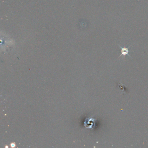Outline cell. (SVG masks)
I'll return each instance as SVG.
<instances>
[{
  "instance_id": "obj_1",
  "label": "cell",
  "mask_w": 148,
  "mask_h": 148,
  "mask_svg": "<svg viewBox=\"0 0 148 148\" xmlns=\"http://www.w3.org/2000/svg\"><path fill=\"white\" fill-rule=\"evenodd\" d=\"M118 46L120 47L121 49V54L119 56V57L120 56H122V55H123V56H125L126 55H128V56H129V57H131L130 56V55L129 54V47H130V46H129L128 47H121L119 45V44H118Z\"/></svg>"
}]
</instances>
